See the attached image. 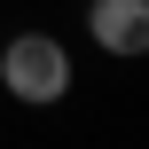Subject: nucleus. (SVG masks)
<instances>
[{
    "instance_id": "1",
    "label": "nucleus",
    "mask_w": 149,
    "mask_h": 149,
    "mask_svg": "<svg viewBox=\"0 0 149 149\" xmlns=\"http://www.w3.org/2000/svg\"><path fill=\"white\" fill-rule=\"evenodd\" d=\"M0 86H8L16 102H31V110L63 102V94H71V47H63L55 31H16V39H0Z\"/></svg>"
},
{
    "instance_id": "2",
    "label": "nucleus",
    "mask_w": 149,
    "mask_h": 149,
    "mask_svg": "<svg viewBox=\"0 0 149 149\" xmlns=\"http://www.w3.org/2000/svg\"><path fill=\"white\" fill-rule=\"evenodd\" d=\"M86 31L102 55H141L149 47V0H86Z\"/></svg>"
}]
</instances>
